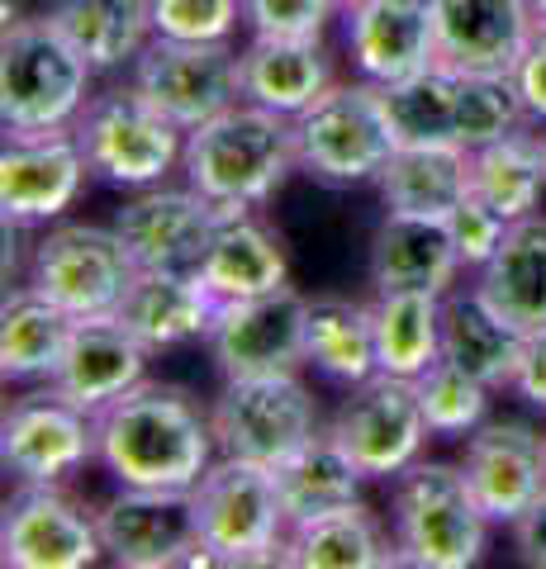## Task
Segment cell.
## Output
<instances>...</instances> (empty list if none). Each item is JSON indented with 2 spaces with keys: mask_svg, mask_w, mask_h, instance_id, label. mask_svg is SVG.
Listing matches in <instances>:
<instances>
[{
  "mask_svg": "<svg viewBox=\"0 0 546 569\" xmlns=\"http://www.w3.org/2000/svg\"><path fill=\"white\" fill-rule=\"evenodd\" d=\"M443 299L437 290H390L371 295L376 356L385 376L418 380L443 356Z\"/></svg>",
  "mask_w": 546,
  "mask_h": 569,
  "instance_id": "obj_35",
  "label": "cell"
},
{
  "mask_svg": "<svg viewBox=\"0 0 546 569\" xmlns=\"http://www.w3.org/2000/svg\"><path fill=\"white\" fill-rule=\"evenodd\" d=\"M138 276V261L129 257L115 223H77L58 219L48 223L29 247L24 284L62 305L72 318L115 313L129 280Z\"/></svg>",
  "mask_w": 546,
  "mask_h": 569,
  "instance_id": "obj_9",
  "label": "cell"
},
{
  "mask_svg": "<svg viewBox=\"0 0 546 569\" xmlns=\"http://www.w3.org/2000/svg\"><path fill=\"white\" fill-rule=\"evenodd\" d=\"M443 223H447V233L456 242V257H461L466 271H480V266H489V257L499 252V242L508 233V219L495 204H485L475 190L447 213Z\"/></svg>",
  "mask_w": 546,
  "mask_h": 569,
  "instance_id": "obj_40",
  "label": "cell"
},
{
  "mask_svg": "<svg viewBox=\"0 0 546 569\" xmlns=\"http://www.w3.org/2000/svg\"><path fill=\"white\" fill-rule=\"evenodd\" d=\"M215 313H219V295L209 290L200 271H138L115 309L119 323L152 356L205 342Z\"/></svg>",
  "mask_w": 546,
  "mask_h": 569,
  "instance_id": "obj_23",
  "label": "cell"
},
{
  "mask_svg": "<svg viewBox=\"0 0 546 569\" xmlns=\"http://www.w3.org/2000/svg\"><path fill=\"white\" fill-rule=\"evenodd\" d=\"M508 541H514L518 565H527V569H546V493L523 512L514 527H508Z\"/></svg>",
  "mask_w": 546,
  "mask_h": 569,
  "instance_id": "obj_43",
  "label": "cell"
},
{
  "mask_svg": "<svg viewBox=\"0 0 546 569\" xmlns=\"http://www.w3.org/2000/svg\"><path fill=\"white\" fill-rule=\"evenodd\" d=\"M338 6H343V10H351V6H361V0H338Z\"/></svg>",
  "mask_w": 546,
  "mask_h": 569,
  "instance_id": "obj_45",
  "label": "cell"
},
{
  "mask_svg": "<svg viewBox=\"0 0 546 569\" xmlns=\"http://www.w3.org/2000/svg\"><path fill=\"white\" fill-rule=\"evenodd\" d=\"M6 569H91L105 560L96 508L77 503L67 485H14L0 512Z\"/></svg>",
  "mask_w": 546,
  "mask_h": 569,
  "instance_id": "obj_16",
  "label": "cell"
},
{
  "mask_svg": "<svg viewBox=\"0 0 546 569\" xmlns=\"http://www.w3.org/2000/svg\"><path fill=\"white\" fill-rule=\"evenodd\" d=\"M219 456V437L186 385L138 380L129 395L96 413V466L115 485L190 489Z\"/></svg>",
  "mask_w": 546,
  "mask_h": 569,
  "instance_id": "obj_1",
  "label": "cell"
},
{
  "mask_svg": "<svg viewBox=\"0 0 546 569\" xmlns=\"http://www.w3.org/2000/svg\"><path fill=\"white\" fill-rule=\"evenodd\" d=\"M489 522L461 460H414L390 479V531L414 569H475L489 550Z\"/></svg>",
  "mask_w": 546,
  "mask_h": 569,
  "instance_id": "obj_4",
  "label": "cell"
},
{
  "mask_svg": "<svg viewBox=\"0 0 546 569\" xmlns=\"http://www.w3.org/2000/svg\"><path fill=\"white\" fill-rule=\"evenodd\" d=\"M205 284L219 299H252L290 284L286 238L261 209H219V228L200 261Z\"/></svg>",
  "mask_w": 546,
  "mask_h": 569,
  "instance_id": "obj_25",
  "label": "cell"
},
{
  "mask_svg": "<svg viewBox=\"0 0 546 569\" xmlns=\"http://www.w3.org/2000/svg\"><path fill=\"white\" fill-rule=\"evenodd\" d=\"M205 347L219 380L295 376L309 366V295L280 284L271 295L219 299Z\"/></svg>",
  "mask_w": 546,
  "mask_h": 569,
  "instance_id": "obj_11",
  "label": "cell"
},
{
  "mask_svg": "<svg viewBox=\"0 0 546 569\" xmlns=\"http://www.w3.org/2000/svg\"><path fill=\"white\" fill-rule=\"evenodd\" d=\"M196 531L215 565H280L290 541V512L280 498L276 470L261 460L215 456L209 470L190 485Z\"/></svg>",
  "mask_w": 546,
  "mask_h": 569,
  "instance_id": "obj_6",
  "label": "cell"
},
{
  "mask_svg": "<svg viewBox=\"0 0 546 569\" xmlns=\"http://www.w3.org/2000/svg\"><path fill=\"white\" fill-rule=\"evenodd\" d=\"M77 318L33 284H14L0 309V376L6 385H48Z\"/></svg>",
  "mask_w": 546,
  "mask_h": 569,
  "instance_id": "obj_32",
  "label": "cell"
},
{
  "mask_svg": "<svg viewBox=\"0 0 546 569\" xmlns=\"http://www.w3.org/2000/svg\"><path fill=\"white\" fill-rule=\"evenodd\" d=\"M395 142H451V148H485L504 133L533 123L523 110L518 81L499 71H466L433 62L404 81L380 86Z\"/></svg>",
  "mask_w": 546,
  "mask_h": 569,
  "instance_id": "obj_3",
  "label": "cell"
},
{
  "mask_svg": "<svg viewBox=\"0 0 546 569\" xmlns=\"http://www.w3.org/2000/svg\"><path fill=\"white\" fill-rule=\"evenodd\" d=\"M542 142H546V123H542Z\"/></svg>",
  "mask_w": 546,
  "mask_h": 569,
  "instance_id": "obj_46",
  "label": "cell"
},
{
  "mask_svg": "<svg viewBox=\"0 0 546 569\" xmlns=\"http://www.w3.org/2000/svg\"><path fill=\"white\" fill-rule=\"evenodd\" d=\"M209 422H215L219 451L280 466L290 451H299L314 432H324L319 399L305 385V376H248L224 380L209 399Z\"/></svg>",
  "mask_w": 546,
  "mask_h": 569,
  "instance_id": "obj_10",
  "label": "cell"
},
{
  "mask_svg": "<svg viewBox=\"0 0 546 569\" xmlns=\"http://www.w3.org/2000/svg\"><path fill=\"white\" fill-rule=\"evenodd\" d=\"M280 565L286 569H395L404 560H399L390 522L366 498H357L347 508L295 522Z\"/></svg>",
  "mask_w": 546,
  "mask_h": 569,
  "instance_id": "obj_27",
  "label": "cell"
},
{
  "mask_svg": "<svg viewBox=\"0 0 546 569\" xmlns=\"http://www.w3.org/2000/svg\"><path fill=\"white\" fill-rule=\"evenodd\" d=\"M96 527L105 560L119 569H176V565H215L196 531L190 489H138L119 485L96 503Z\"/></svg>",
  "mask_w": 546,
  "mask_h": 569,
  "instance_id": "obj_14",
  "label": "cell"
},
{
  "mask_svg": "<svg viewBox=\"0 0 546 569\" xmlns=\"http://www.w3.org/2000/svg\"><path fill=\"white\" fill-rule=\"evenodd\" d=\"M328 432L361 466V475L380 479V485H390L414 460H423V447L433 437L418 403V385L404 376H385V370L361 385H347V399L338 403Z\"/></svg>",
  "mask_w": 546,
  "mask_h": 569,
  "instance_id": "obj_12",
  "label": "cell"
},
{
  "mask_svg": "<svg viewBox=\"0 0 546 569\" xmlns=\"http://www.w3.org/2000/svg\"><path fill=\"white\" fill-rule=\"evenodd\" d=\"M376 190L385 200V213L447 219L470 194V148H451V142H395Z\"/></svg>",
  "mask_w": 546,
  "mask_h": 569,
  "instance_id": "obj_29",
  "label": "cell"
},
{
  "mask_svg": "<svg viewBox=\"0 0 546 569\" xmlns=\"http://www.w3.org/2000/svg\"><path fill=\"white\" fill-rule=\"evenodd\" d=\"M115 233L125 238L138 271H200L209 238L219 228V204L196 186H148L129 190L115 209Z\"/></svg>",
  "mask_w": 546,
  "mask_h": 569,
  "instance_id": "obj_17",
  "label": "cell"
},
{
  "mask_svg": "<svg viewBox=\"0 0 546 569\" xmlns=\"http://www.w3.org/2000/svg\"><path fill=\"white\" fill-rule=\"evenodd\" d=\"M518 351L523 332L514 323H504L480 299L475 284H456L443 299V356L470 370L475 380H485L489 389H514L518 376Z\"/></svg>",
  "mask_w": 546,
  "mask_h": 569,
  "instance_id": "obj_31",
  "label": "cell"
},
{
  "mask_svg": "<svg viewBox=\"0 0 546 569\" xmlns=\"http://www.w3.org/2000/svg\"><path fill=\"white\" fill-rule=\"evenodd\" d=\"M148 361H152V351L115 313H96V318H77L72 323L67 351L48 385L96 418L119 395H129L138 380H148Z\"/></svg>",
  "mask_w": 546,
  "mask_h": 569,
  "instance_id": "obj_21",
  "label": "cell"
},
{
  "mask_svg": "<svg viewBox=\"0 0 546 569\" xmlns=\"http://www.w3.org/2000/svg\"><path fill=\"white\" fill-rule=\"evenodd\" d=\"M152 24L162 39L234 43L242 24V0H152Z\"/></svg>",
  "mask_w": 546,
  "mask_h": 569,
  "instance_id": "obj_38",
  "label": "cell"
},
{
  "mask_svg": "<svg viewBox=\"0 0 546 569\" xmlns=\"http://www.w3.org/2000/svg\"><path fill=\"white\" fill-rule=\"evenodd\" d=\"M96 91V67L48 14H20L0 39V123L6 133L72 129Z\"/></svg>",
  "mask_w": 546,
  "mask_h": 569,
  "instance_id": "obj_5",
  "label": "cell"
},
{
  "mask_svg": "<svg viewBox=\"0 0 546 569\" xmlns=\"http://www.w3.org/2000/svg\"><path fill=\"white\" fill-rule=\"evenodd\" d=\"M347 52L366 81L390 86L437 62L433 0H361L347 10Z\"/></svg>",
  "mask_w": 546,
  "mask_h": 569,
  "instance_id": "obj_22",
  "label": "cell"
},
{
  "mask_svg": "<svg viewBox=\"0 0 546 569\" xmlns=\"http://www.w3.org/2000/svg\"><path fill=\"white\" fill-rule=\"evenodd\" d=\"M514 81H518V96H523L527 119L546 123V24L537 29V39H533V48H527L523 67L514 71Z\"/></svg>",
  "mask_w": 546,
  "mask_h": 569,
  "instance_id": "obj_42",
  "label": "cell"
},
{
  "mask_svg": "<svg viewBox=\"0 0 546 569\" xmlns=\"http://www.w3.org/2000/svg\"><path fill=\"white\" fill-rule=\"evenodd\" d=\"M437 62L514 77L537 39L533 0H433Z\"/></svg>",
  "mask_w": 546,
  "mask_h": 569,
  "instance_id": "obj_20",
  "label": "cell"
},
{
  "mask_svg": "<svg viewBox=\"0 0 546 569\" xmlns=\"http://www.w3.org/2000/svg\"><path fill=\"white\" fill-rule=\"evenodd\" d=\"M86 162L72 129H43V133H6L0 152V209L6 219L24 228H48L67 219V209L81 200Z\"/></svg>",
  "mask_w": 546,
  "mask_h": 569,
  "instance_id": "obj_18",
  "label": "cell"
},
{
  "mask_svg": "<svg viewBox=\"0 0 546 569\" xmlns=\"http://www.w3.org/2000/svg\"><path fill=\"white\" fill-rule=\"evenodd\" d=\"M470 190L480 194L485 204H495L508 223L537 213L542 194H546L542 123H523V129L485 142V148H475L470 152Z\"/></svg>",
  "mask_w": 546,
  "mask_h": 569,
  "instance_id": "obj_33",
  "label": "cell"
},
{
  "mask_svg": "<svg viewBox=\"0 0 546 569\" xmlns=\"http://www.w3.org/2000/svg\"><path fill=\"white\" fill-rule=\"evenodd\" d=\"M461 470L495 527H514L546 493V427L485 418L461 447Z\"/></svg>",
  "mask_w": 546,
  "mask_h": 569,
  "instance_id": "obj_19",
  "label": "cell"
},
{
  "mask_svg": "<svg viewBox=\"0 0 546 569\" xmlns=\"http://www.w3.org/2000/svg\"><path fill=\"white\" fill-rule=\"evenodd\" d=\"M533 10H537V20L546 24V0H533Z\"/></svg>",
  "mask_w": 546,
  "mask_h": 569,
  "instance_id": "obj_44",
  "label": "cell"
},
{
  "mask_svg": "<svg viewBox=\"0 0 546 569\" xmlns=\"http://www.w3.org/2000/svg\"><path fill=\"white\" fill-rule=\"evenodd\" d=\"M129 81L157 110L181 129H200L228 104L242 100V48L234 43H190V39H157L143 58L129 67Z\"/></svg>",
  "mask_w": 546,
  "mask_h": 569,
  "instance_id": "obj_15",
  "label": "cell"
},
{
  "mask_svg": "<svg viewBox=\"0 0 546 569\" xmlns=\"http://www.w3.org/2000/svg\"><path fill=\"white\" fill-rule=\"evenodd\" d=\"M338 81V62L324 39H286V33H252L242 43V100L276 114H305L328 86Z\"/></svg>",
  "mask_w": 546,
  "mask_h": 569,
  "instance_id": "obj_26",
  "label": "cell"
},
{
  "mask_svg": "<svg viewBox=\"0 0 546 569\" xmlns=\"http://www.w3.org/2000/svg\"><path fill=\"white\" fill-rule=\"evenodd\" d=\"M48 20L96 67V77L133 67L157 39L152 0H52Z\"/></svg>",
  "mask_w": 546,
  "mask_h": 569,
  "instance_id": "obj_30",
  "label": "cell"
},
{
  "mask_svg": "<svg viewBox=\"0 0 546 569\" xmlns=\"http://www.w3.org/2000/svg\"><path fill=\"white\" fill-rule=\"evenodd\" d=\"M276 470V485H280V498H286V512H290V527L295 522H309L319 518V512H332V508H347L357 503L361 489L371 485V479L361 475V466L351 460L338 437L328 432H314L305 447L290 451Z\"/></svg>",
  "mask_w": 546,
  "mask_h": 569,
  "instance_id": "obj_34",
  "label": "cell"
},
{
  "mask_svg": "<svg viewBox=\"0 0 546 569\" xmlns=\"http://www.w3.org/2000/svg\"><path fill=\"white\" fill-rule=\"evenodd\" d=\"M91 176L119 190L162 186L186 157V129L171 123L133 81L91 91L72 123Z\"/></svg>",
  "mask_w": 546,
  "mask_h": 569,
  "instance_id": "obj_7",
  "label": "cell"
},
{
  "mask_svg": "<svg viewBox=\"0 0 546 569\" xmlns=\"http://www.w3.org/2000/svg\"><path fill=\"white\" fill-rule=\"evenodd\" d=\"M309 366L338 385H361L380 370L371 299L319 295L309 299Z\"/></svg>",
  "mask_w": 546,
  "mask_h": 569,
  "instance_id": "obj_36",
  "label": "cell"
},
{
  "mask_svg": "<svg viewBox=\"0 0 546 569\" xmlns=\"http://www.w3.org/2000/svg\"><path fill=\"white\" fill-rule=\"evenodd\" d=\"M514 395L537 408L546 418V328L523 332V351H518V376H514Z\"/></svg>",
  "mask_w": 546,
  "mask_h": 569,
  "instance_id": "obj_41",
  "label": "cell"
},
{
  "mask_svg": "<svg viewBox=\"0 0 546 569\" xmlns=\"http://www.w3.org/2000/svg\"><path fill=\"white\" fill-rule=\"evenodd\" d=\"M414 385H418V403H423V418H428L433 437L466 441L475 427L489 418L495 389H489L485 380H475L470 370H461L456 361H447V356H437Z\"/></svg>",
  "mask_w": 546,
  "mask_h": 569,
  "instance_id": "obj_37",
  "label": "cell"
},
{
  "mask_svg": "<svg viewBox=\"0 0 546 569\" xmlns=\"http://www.w3.org/2000/svg\"><path fill=\"white\" fill-rule=\"evenodd\" d=\"M475 290L518 332L546 328V213L514 219L489 266L475 271Z\"/></svg>",
  "mask_w": 546,
  "mask_h": 569,
  "instance_id": "obj_28",
  "label": "cell"
},
{
  "mask_svg": "<svg viewBox=\"0 0 546 569\" xmlns=\"http://www.w3.org/2000/svg\"><path fill=\"white\" fill-rule=\"evenodd\" d=\"M338 0H242L248 33H286V39H324Z\"/></svg>",
  "mask_w": 546,
  "mask_h": 569,
  "instance_id": "obj_39",
  "label": "cell"
},
{
  "mask_svg": "<svg viewBox=\"0 0 546 569\" xmlns=\"http://www.w3.org/2000/svg\"><path fill=\"white\" fill-rule=\"evenodd\" d=\"M0 466L14 485H67L96 466V418L52 385L24 389L0 418Z\"/></svg>",
  "mask_w": 546,
  "mask_h": 569,
  "instance_id": "obj_13",
  "label": "cell"
},
{
  "mask_svg": "<svg viewBox=\"0 0 546 569\" xmlns=\"http://www.w3.org/2000/svg\"><path fill=\"white\" fill-rule=\"evenodd\" d=\"M299 171L324 186H376L395 152L390 114L376 81H332L328 91L295 114Z\"/></svg>",
  "mask_w": 546,
  "mask_h": 569,
  "instance_id": "obj_8",
  "label": "cell"
},
{
  "mask_svg": "<svg viewBox=\"0 0 546 569\" xmlns=\"http://www.w3.org/2000/svg\"><path fill=\"white\" fill-rule=\"evenodd\" d=\"M181 171L219 209H267L299 171L295 119L252 100L228 104L224 114L186 133Z\"/></svg>",
  "mask_w": 546,
  "mask_h": 569,
  "instance_id": "obj_2",
  "label": "cell"
},
{
  "mask_svg": "<svg viewBox=\"0 0 546 569\" xmlns=\"http://www.w3.org/2000/svg\"><path fill=\"white\" fill-rule=\"evenodd\" d=\"M461 257L443 219H418V213H385L371 233L366 280L371 295L390 290H437L447 295L461 280Z\"/></svg>",
  "mask_w": 546,
  "mask_h": 569,
  "instance_id": "obj_24",
  "label": "cell"
}]
</instances>
